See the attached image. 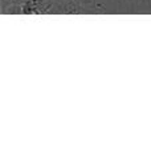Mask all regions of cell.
Instances as JSON below:
<instances>
[{"label":"cell","instance_id":"obj_1","mask_svg":"<svg viewBox=\"0 0 151 151\" xmlns=\"http://www.w3.org/2000/svg\"><path fill=\"white\" fill-rule=\"evenodd\" d=\"M3 15H48L63 13L57 0H0Z\"/></svg>","mask_w":151,"mask_h":151},{"label":"cell","instance_id":"obj_2","mask_svg":"<svg viewBox=\"0 0 151 151\" xmlns=\"http://www.w3.org/2000/svg\"><path fill=\"white\" fill-rule=\"evenodd\" d=\"M63 13H80L88 9V0H57Z\"/></svg>","mask_w":151,"mask_h":151}]
</instances>
